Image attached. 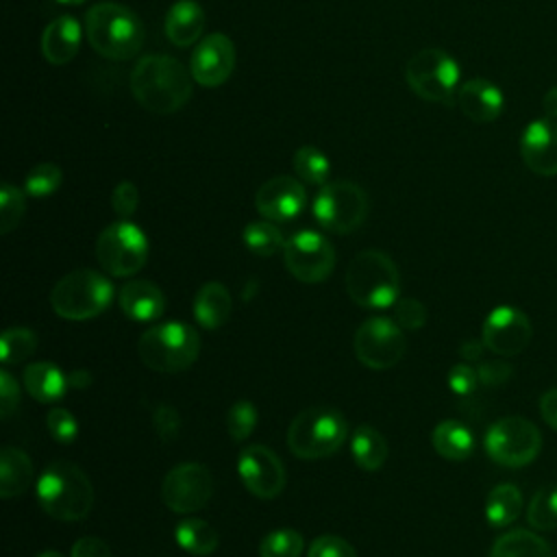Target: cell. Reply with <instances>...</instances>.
Wrapping results in <instances>:
<instances>
[{
  "instance_id": "44dd1931",
  "label": "cell",
  "mask_w": 557,
  "mask_h": 557,
  "mask_svg": "<svg viewBox=\"0 0 557 557\" xmlns=\"http://www.w3.org/2000/svg\"><path fill=\"white\" fill-rule=\"evenodd\" d=\"M120 309L128 320L135 322H152L161 318L165 309V296L159 289L157 283L139 278V281H128L117 296Z\"/></svg>"
},
{
  "instance_id": "ab89813d",
  "label": "cell",
  "mask_w": 557,
  "mask_h": 557,
  "mask_svg": "<svg viewBox=\"0 0 557 557\" xmlns=\"http://www.w3.org/2000/svg\"><path fill=\"white\" fill-rule=\"evenodd\" d=\"M46 426H48V433L52 435V440L59 444H72L78 433V424H76L74 416L63 407H54L48 411Z\"/></svg>"
},
{
  "instance_id": "60d3db41",
  "label": "cell",
  "mask_w": 557,
  "mask_h": 557,
  "mask_svg": "<svg viewBox=\"0 0 557 557\" xmlns=\"http://www.w3.org/2000/svg\"><path fill=\"white\" fill-rule=\"evenodd\" d=\"M152 426L163 444H172L181 433V416L176 407L168 403H159L152 411Z\"/></svg>"
},
{
  "instance_id": "52a82bcc",
  "label": "cell",
  "mask_w": 557,
  "mask_h": 557,
  "mask_svg": "<svg viewBox=\"0 0 557 557\" xmlns=\"http://www.w3.org/2000/svg\"><path fill=\"white\" fill-rule=\"evenodd\" d=\"M113 298V285L104 274L96 270L78 268L63 278L50 292V305L57 315L65 320H89L102 313Z\"/></svg>"
},
{
  "instance_id": "8d00e7d4",
  "label": "cell",
  "mask_w": 557,
  "mask_h": 557,
  "mask_svg": "<svg viewBox=\"0 0 557 557\" xmlns=\"http://www.w3.org/2000/svg\"><path fill=\"white\" fill-rule=\"evenodd\" d=\"M63 181L61 168L54 163H39L35 165L24 181V191L33 198H46L59 189Z\"/></svg>"
},
{
  "instance_id": "74e56055",
  "label": "cell",
  "mask_w": 557,
  "mask_h": 557,
  "mask_svg": "<svg viewBox=\"0 0 557 557\" xmlns=\"http://www.w3.org/2000/svg\"><path fill=\"white\" fill-rule=\"evenodd\" d=\"M24 211H26L24 194L11 183H4L0 187V233L2 235L11 233L22 222Z\"/></svg>"
},
{
  "instance_id": "7402d4cb",
  "label": "cell",
  "mask_w": 557,
  "mask_h": 557,
  "mask_svg": "<svg viewBox=\"0 0 557 557\" xmlns=\"http://www.w3.org/2000/svg\"><path fill=\"white\" fill-rule=\"evenodd\" d=\"M81 48V24L72 15H61L52 20L41 35V52L48 63L65 65Z\"/></svg>"
},
{
  "instance_id": "c3c4849f",
  "label": "cell",
  "mask_w": 557,
  "mask_h": 557,
  "mask_svg": "<svg viewBox=\"0 0 557 557\" xmlns=\"http://www.w3.org/2000/svg\"><path fill=\"white\" fill-rule=\"evenodd\" d=\"M72 557H113L109 546L91 535H85L74 542L72 546Z\"/></svg>"
},
{
  "instance_id": "f546056e",
  "label": "cell",
  "mask_w": 557,
  "mask_h": 557,
  "mask_svg": "<svg viewBox=\"0 0 557 557\" xmlns=\"http://www.w3.org/2000/svg\"><path fill=\"white\" fill-rule=\"evenodd\" d=\"M174 537L178 542V546L189 553V555H198V557H205V555H211L218 544H220V535L218 531L200 520V518H185L176 524V531H174Z\"/></svg>"
},
{
  "instance_id": "11a10c76",
  "label": "cell",
  "mask_w": 557,
  "mask_h": 557,
  "mask_svg": "<svg viewBox=\"0 0 557 557\" xmlns=\"http://www.w3.org/2000/svg\"><path fill=\"white\" fill-rule=\"evenodd\" d=\"M59 4H83L85 0H57Z\"/></svg>"
},
{
  "instance_id": "f907efd6",
  "label": "cell",
  "mask_w": 557,
  "mask_h": 557,
  "mask_svg": "<svg viewBox=\"0 0 557 557\" xmlns=\"http://www.w3.org/2000/svg\"><path fill=\"white\" fill-rule=\"evenodd\" d=\"M483 348H485L483 339H481V342H479V339H466V342L459 346V355H461L463 359H468V361H476V359L483 355Z\"/></svg>"
},
{
  "instance_id": "cb8c5ba5",
  "label": "cell",
  "mask_w": 557,
  "mask_h": 557,
  "mask_svg": "<svg viewBox=\"0 0 557 557\" xmlns=\"http://www.w3.org/2000/svg\"><path fill=\"white\" fill-rule=\"evenodd\" d=\"M194 315L205 329H220L231 315V294L218 283L209 281L198 287L194 296Z\"/></svg>"
},
{
  "instance_id": "1f68e13d",
  "label": "cell",
  "mask_w": 557,
  "mask_h": 557,
  "mask_svg": "<svg viewBox=\"0 0 557 557\" xmlns=\"http://www.w3.org/2000/svg\"><path fill=\"white\" fill-rule=\"evenodd\" d=\"M292 168L296 176L309 185H326V178L331 172V163L326 154L315 146L298 148L292 157Z\"/></svg>"
},
{
  "instance_id": "484cf974",
  "label": "cell",
  "mask_w": 557,
  "mask_h": 557,
  "mask_svg": "<svg viewBox=\"0 0 557 557\" xmlns=\"http://www.w3.org/2000/svg\"><path fill=\"white\" fill-rule=\"evenodd\" d=\"M70 381L50 361H35L24 370V387L39 403H54L65 396Z\"/></svg>"
},
{
  "instance_id": "7c38bea8",
  "label": "cell",
  "mask_w": 557,
  "mask_h": 557,
  "mask_svg": "<svg viewBox=\"0 0 557 557\" xmlns=\"http://www.w3.org/2000/svg\"><path fill=\"white\" fill-rule=\"evenodd\" d=\"M213 496L211 470L198 461L174 466L161 483V500L174 513H194Z\"/></svg>"
},
{
  "instance_id": "4fadbf2b",
  "label": "cell",
  "mask_w": 557,
  "mask_h": 557,
  "mask_svg": "<svg viewBox=\"0 0 557 557\" xmlns=\"http://www.w3.org/2000/svg\"><path fill=\"white\" fill-rule=\"evenodd\" d=\"M355 355L372 370H387L405 355L403 329L389 318H370L355 333Z\"/></svg>"
},
{
  "instance_id": "ee69618b",
  "label": "cell",
  "mask_w": 557,
  "mask_h": 557,
  "mask_svg": "<svg viewBox=\"0 0 557 557\" xmlns=\"http://www.w3.org/2000/svg\"><path fill=\"white\" fill-rule=\"evenodd\" d=\"M139 205V191L131 181H122L115 185L113 194H111V207L117 213V218L126 220L137 211Z\"/></svg>"
},
{
  "instance_id": "e0dca14e",
  "label": "cell",
  "mask_w": 557,
  "mask_h": 557,
  "mask_svg": "<svg viewBox=\"0 0 557 557\" xmlns=\"http://www.w3.org/2000/svg\"><path fill=\"white\" fill-rule=\"evenodd\" d=\"M235 67V46L224 33L207 35L191 52L189 72L202 87H220Z\"/></svg>"
},
{
  "instance_id": "bcb514c9",
  "label": "cell",
  "mask_w": 557,
  "mask_h": 557,
  "mask_svg": "<svg viewBox=\"0 0 557 557\" xmlns=\"http://www.w3.org/2000/svg\"><path fill=\"white\" fill-rule=\"evenodd\" d=\"M479 383V374L474 368L466 366V363H457L448 370V387L459 394V396H468L474 392Z\"/></svg>"
},
{
  "instance_id": "5b68a950",
  "label": "cell",
  "mask_w": 557,
  "mask_h": 557,
  "mask_svg": "<svg viewBox=\"0 0 557 557\" xmlns=\"http://www.w3.org/2000/svg\"><path fill=\"white\" fill-rule=\"evenodd\" d=\"M198 352V331L181 320L150 326L137 342V355L141 363L161 374L187 370L196 361Z\"/></svg>"
},
{
  "instance_id": "836d02e7",
  "label": "cell",
  "mask_w": 557,
  "mask_h": 557,
  "mask_svg": "<svg viewBox=\"0 0 557 557\" xmlns=\"http://www.w3.org/2000/svg\"><path fill=\"white\" fill-rule=\"evenodd\" d=\"M244 244L248 246L250 252L261 255V257H272L278 250L285 248V239L283 233L278 231V226H274L272 222H250L244 233H242Z\"/></svg>"
},
{
  "instance_id": "9c48e42d",
  "label": "cell",
  "mask_w": 557,
  "mask_h": 557,
  "mask_svg": "<svg viewBox=\"0 0 557 557\" xmlns=\"http://www.w3.org/2000/svg\"><path fill=\"white\" fill-rule=\"evenodd\" d=\"M315 222L331 233L346 235L361 226L368 215L366 191L350 181H333L320 187L313 198Z\"/></svg>"
},
{
  "instance_id": "3957f363",
  "label": "cell",
  "mask_w": 557,
  "mask_h": 557,
  "mask_svg": "<svg viewBox=\"0 0 557 557\" xmlns=\"http://www.w3.org/2000/svg\"><path fill=\"white\" fill-rule=\"evenodd\" d=\"M37 500L41 509L63 522L87 518L94 505L89 476L72 461L59 459L46 466L37 481Z\"/></svg>"
},
{
  "instance_id": "db71d44e",
  "label": "cell",
  "mask_w": 557,
  "mask_h": 557,
  "mask_svg": "<svg viewBox=\"0 0 557 557\" xmlns=\"http://www.w3.org/2000/svg\"><path fill=\"white\" fill-rule=\"evenodd\" d=\"M37 557H63V555L57 553V550H44V553H39Z\"/></svg>"
},
{
  "instance_id": "8992f818",
  "label": "cell",
  "mask_w": 557,
  "mask_h": 557,
  "mask_svg": "<svg viewBox=\"0 0 557 557\" xmlns=\"http://www.w3.org/2000/svg\"><path fill=\"white\" fill-rule=\"evenodd\" d=\"M348 424L333 407H307L287 429V446L298 459H322L333 455L346 440Z\"/></svg>"
},
{
  "instance_id": "7bdbcfd3",
  "label": "cell",
  "mask_w": 557,
  "mask_h": 557,
  "mask_svg": "<svg viewBox=\"0 0 557 557\" xmlns=\"http://www.w3.org/2000/svg\"><path fill=\"white\" fill-rule=\"evenodd\" d=\"M307 557H359L352 544L337 535H320L307 548Z\"/></svg>"
},
{
  "instance_id": "7a4b0ae2",
  "label": "cell",
  "mask_w": 557,
  "mask_h": 557,
  "mask_svg": "<svg viewBox=\"0 0 557 557\" xmlns=\"http://www.w3.org/2000/svg\"><path fill=\"white\" fill-rule=\"evenodd\" d=\"M89 46L104 59L128 61L144 46V24L124 4L98 2L85 15Z\"/></svg>"
},
{
  "instance_id": "816d5d0a",
  "label": "cell",
  "mask_w": 557,
  "mask_h": 557,
  "mask_svg": "<svg viewBox=\"0 0 557 557\" xmlns=\"http://www.w3.org/2000/svg\"><path fill=\"white\" fill-rule=\"evenodd\" d=\"M542 109H544L546 117H550V120L557 117V85H553V87L544 94V98H542Z\"/></svg>"
},
{
  "instance_id": "4dcf8cb0",
  "label": "cell",
  "mask_w": 557,
  "mask_h": 557,
  "mask_svg": "<svg viewBox=\"0 0 557 557\" xmlns=\"http://www.w3.org/2000/svg\"><path fill=\"white\" fill-rule=\"evenodd\" d=\"M522 509V494L513 483H500L492 487L485 500V518L492 527L511 524Z\"/></svg>"
},
{
  "instance_id": "d590c367",
  "label": "cell",
  "mask_w": 557,
  "mask_h": 557,
  "mask_svg": "<svg viewBox=\"0 0 557 557\" xmlns=\"http://www.w3.org/2000/svg\"><path fill=\"white\" fill-rule=\"evenodd\" d=\"M302 537L294 529H274L259 544V557H300Z\"/></svg>"
},
{
  "instance_id": "ba28073f",
  "label": "cell",
  "mask_w": 557,
  "mask_h": 557,
  "mask_svg": "<svg viewBox=\"0 0 557 557\" xmlns=\"http://www.w3.org/2000/svg\"><path fill=\"white\" fill-rule=\"evenodd\" d=\"M409 89L426 102L453 104L459 91V65L442 48H424L405 65Z\"/></svg>"
},
{
  "instance_id": "2e32d148",
  "label": "cell",
  "mask_w": 557,
  "mask_h": 557,
  "mask_svg": "<svg viewBox=\"0 0 557 557\" xmlns=\"http://www.w3.org/2000/svg\"><path fill=\"white\" fill-rule=\"evenodd\" d=\"M533 335V326L529 318L509 305H500L492 309L483 322L481 339L487 350L498 357H513L522 352Z\"/></svg>"
},
{
  "instance_id": "f35d334b",
  "label": "cell",
  "mask_w": 557,
  "mask_h": 557,
  "mask_svg": "<svg viewBox=\"0 0 557 557\" xmlns=\"http://www.w3.org/2000/svg\"><path fill=\"white\" fill-rule=\"evenodd\" d=\"M259 413L250 400H237L226 413V431L235 442H244L257 426Z\"/></svg>"
},
{
  "instance_id": "7dc6e473",
  "label": "cell",
  "mask_w": 557,
  "mask_h": 557,
  "mask_svg": "<svg viewBox=\"0 0 557 557\" xmlns=\"http://www.w3.org/2000/svg\"><path fill=\"white\" fill-rule=\"evenodd\" d=\"M511 366L509 363H505L503 359H492V361H483L481 366H479V370H476V374H479V383H483V385H500V383H505L509 376H511Z\"/></svg>"
},
{
  "instance_id": "6da1fadb",
  "label": "cell",
  "mask_w": 557,
  "mask_h": 557,
  "mask_svg": "<svg viewBox=\"0 0 557 557\" xmlns=\"http://www.w3.org/2000/svg\"><path fill=\"white\" fill-rule=\"evenodd\" d=\"M191 72L168 54H144L131 72V91L139 107L150 113L168 115L191 98Z\"/></svg>"
},
{
  "instance_id": "d4e9b609",
  "label": "cell",
  "mask_w": 557,
  "mask_h": 557,
  "mask_svg": "<svg viewBox=\"0 0 557 557\" xmlns=\"http://www.w3.org/2000/svg\"><path fill=\"white\" fill-rule=\"evenodd\" d=\"M33 483V461L30 457L15 448L4 446L0 453V496L15 498L22 496Z\"/></svg>"
},
{
  "instance_id": "d6986e66",
  "label": "cell",
  "mask_w": 557,
  "mask_h": 557,
  "mask_svg": "<svg viewBox=\"0 0 557 557\" xmlns=\"http://www.w3.org/2000/svg\"><path fill=\"white\" fill-rule=\"evenodd\" d=\"M520 157L537 176H557V122L537 117L520 135Z\"/></svg>"
},
{
  "instance_id": "8fae6325",
  "label": "cell",
  "mask_w": 557,
  "mask_h": 557,
  "mask_svg": "<svg viewBox=\"0 0 557 557\" xmlns=\"http://www.w3.org/2000/svg\"><path fill=\"white\" fill-rule=\"evenodd\" d=\"M96 257L107 274L133 276L148 259V239L137 224L120 220L98 235Z\"/></svg>"
},
{
  "instance_id": "b9f144b4",
  "label": "cell",
  "mask_w": 557,
  "mask_h": 557,
  "mask_svg": "<svg viewBox=\"0 0 557 557\" xmlns=\"http://www.w3.org/2000/svg\"><path fill=\"white\" fill-rule=\"evenodd\" d=\"M394 322L400 329H420L426 322V307L416 298H398L394 305Z\"/></svg>"
},
{
  "instance_id": "4316f807",
  "label": "cell",
  "mask_w": 557,
  "mask_h": 557,
  "mask_svg": "<svg viewBox=\"0 0 557 557\" xmlns=\"http://www.w3.org/2000/svg\"><path fill=\"white\" fill-rule=\"evenodd\" d=\"M431 444L448 461H463L474 450V437L470 429L457 420L440 422L431 433Z\"/></svg>"
},
{
  "instance_id": "f6af8a7d",
  "label": "cell",
  "mask_w": 557,
  "mask_h": 557,
  "mask_svg": "<svg viewBox=\"0 0 557 557\" xmlns=\"http://www.w3.org/2000/svg\"><path fill=\"white\" fill-rule=\"evenodd\" d=\"M20 403V385L9 370H0V416L7 420L15 413Z\"/></svg>"
},
{
  "instance_id": "603a6c76",
  "label": "cell",
  "mask_w": 557,
  "mask_h": 557,
  "mask_svg": "<svg viewBox=\"0 0 557 557\" xmlns=\"http://www.w3.org/2000/svg\"><path fill=\"white\" fill-rule=\"evenodd\" d=\"M205 28V11L194 0H178L168 9L165 15V35L168 39L178 46H191Z\"/></svg>"
},
{
  "instance_id": "681fc988",
  "label": "cell",
  "mask_w": 557,
  "mask_h": 557,
  "mask_svg": "<svg viewBox=\"0 0 557 557\" xmlns=\"http://www.w3.org/2000/svg\"><path fill=\"white\" fill-rule=\"evenodd\" d=\"M540 413L544 418V422L557 431V387L548 389L542 394L540 398Z\"/></svg>"
},
{
  "instance_id": "83f0119b",
  "label": "cell",
  "mask_w": 557,
  "mask_h": 557,
  "mask_svg": "<svg viewBox=\"0 0 557 557\" xmlns=\"http://www.w3.org/2000/svg\"><path fill=\"white\" fill-rule=\"evenodd\" d=\"M490 557H553V550L548 542L537 533L513 529L494 542Z\"/></svg>"
},
{
  "instance_id": "d6a6232c",
  "label": "cell",
  "mask_w": 557,
  "mask_h": 557,
  "mask_svg": "<svg viewBox=\"0 0 557 557\" xmlns=\"http://www.w3.org/2000/svg\"><path fill=\"white\" fill-rule=\"evenodd\" d=\"M527 520L535 531H553L557 529V483L540 487L529 507Z\"/></svg>"
},
{
  "instance_id": "5bb4252c",
  "label": "cell",
  "mask_w": 557,
  "mask_h": 557,
  "mask_svg": "<svg viewBox=\"0 0 557 557\" xmlns=\"http://www.w3.org/2000/svg\"><path fill=\"white\" fill-rule=\"evenodd\" d=\"M283 259L294 278L302 283H320L335 265V250L322 233L298 231L285 242Z\"/></svg>"
},
{
  "instance_id": "ffe728a7",
  "label": "cell",
  "mask_w": 557,
  "mask_h": 557,
  "mask_svg": "<svg viewBox=\"0 0 557 557\" xmlns=\"http://www.w3.org/2000/svg\"><path fill=\"white\" fill-rule=\"evenodd\" d=\"M457 104L468 120L476 124H487L503 113L505 96L492 81L470 78L459 87Z\"/></svg>"
},
{
  "instance_id": "ac0fdd59",
  "label": "cell",
  "mask_w": 557,
  "mask_h": 557,
  "mask_svg": "<svg viewBox=\"0 0 557 557\" xmlns=\"http://www.w3.org/2000/svg\"><path fill=\"white\" fill-rule=\"evenodd\" d=\"M307 205L305 185L294 176H272L255 194L257 211L270 222H289Z\"/></svg>"
},
{
  "instance_id": "f5cc1de1",
  "label": "cell",
  "mask_w": 557,
  "mask_h": 557,
  "mask_svg": "<svg viewBox=\"0 0 557 557\" xmlns=\"http://www.w3.org/2000/svg\"><path fill=\"white\" fill-rule=\"evenodd\" d=\"M67 381H70V387L83 389V387H87V385L91 383V376H89L87 370H76V372H72V374L67 376Z\"/></svg>"
},
{
  "instance_id": "f1b7e54d",
  "label": "cell",
  "mask_w": 557,
  "mask_h": 557,
  "mask_svg": "<svg viewBox=\"0 0 557 557\" xmlns=\"http://www.w3.org/2000/svg\"><path fill=\"white\" fill-rule=\"evenodd\" d=\"M352 459L361 470H379L387 459V444L385 437L370 424H361L352 431L350 437Z\"/></svg>"
},
{
  "instance_id": "9a60e30c",
  "label": "cell",
  "mask_w": 557,
  "mask_h": 557,
  "mask_svg": "<svg viewBox=\"0 0 557 557\" xmlns=\"http://www.w3.org/2000/svg\"><path fill=\"white\" fill-rule=\"evenodd\" d=\"M237 472L244 487L263 500L276 498L285 487V468L276 453L263 444H250L239 453Z\"/></svg>"
},
{
  "instance_id": "277c9868",
  "label": "cell",
  "mask_w": 557,
  "mask_h": 557,
  "mask_svg": "<svg viewBox=\"0 0 557 557\" xmlns=\"http://www.w3.org/2000/svg\"><path fill=\"white\" fill-rule=\"evenodd\" d=\"M400 274L383 250H361L346 270L348 298L366 309H385L398 300Z\"/></svg>"
},
{
  "instance_id": "30bf717a",
  "label": "cell",
  "mask_w": 557,
  "mask_h": 557,
  "mask_svg": "<svg viewBox=\"0 0 557 557\" xmlns=\"http://www.w3.org/2000/svg\"><path fill=\"white\" fill-rule=\"evenodd\" d=\"M483 446L490 459L498 466L524 468L535 461L542 448V435L531 420L522 416H507L487 429Z\"/></svg>"
},
{
  "instance_id": "e575fe53",
  "label": "cell",
  "mask_w": 557,
  "mask_h": 557,
  "mask_svg": "<svg viewBox=\"0 0 557 557\" xmlns=\"http://www.w3.org/2000/svg\"><path fill=\"white\" fill-rule=\"evenodd\" d=\"M35 348H37V335L24 326L7 329L0 337V355H2L0 359L4 366L24 361L35 352Z\"/></svg>"
}]
</instances>
